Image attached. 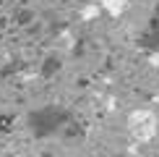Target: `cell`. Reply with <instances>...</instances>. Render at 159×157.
<instances>
[{"instance_id": "obj_2", "label": "cell", "mask_w": 159, "mask_h": 157, "mask_svg": "<svg viewBox=\"0 0 159 157\" xmlns=\"http://www.w3.org/2000/svg\"><path fill=\"white\" fill-rule=\"evenodd\" d=\"M99 8L107 11L112 18H117V16L125 11V0H99Z\"/></svg>"}, {"instance_id": "obj_3", "label": "cell", "mask_w": 159, "mask_h": 157, "mask_svg": "<svg viewBox=\"0 0 159 157\" xmlns=\"http://www.w3.org/2000/svg\"><path fill=\"white\" fill-rule=\"evenodd\" d=\"M97 13H99V5H91V8H86V11L81 13V16L86 18V21H89V18H91V16H97Z\"/></svg>"}, {"instance_id": "obj_1", "label": "cell", "mask_w": 159, "mask_h": 157, "mask_svg": "<svg viewBox=\"0 0 159 157\" xmlns=\"http://www.w3.org/2000/svg\"><path fill=\"white\" fill-rule=\"evenodd\" d=\"M128 131H130V136H133L136 141L146 144V141H151L157 136L159 118L154 115V110H149V107H136L133 113L128 115Z\"/></svg>"}]
</instances>
